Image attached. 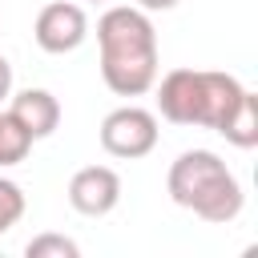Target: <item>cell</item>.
Masks as SVG:
<instances>
[{
	"mask_svg": "<svg viewBox=\"0 0 258 258\" xmlns=\"http://www.w3.org/2000/svg\"><path fill=\"white\" fill-rule=\"evenodd\" d=\"M101 81L117 97H141L157 81V28L137 4H113L97 20Z\"/></svg>",
	"mask_w": 258,
	"mask_h": 258,
	"instance_id": "cell-1",
	"label": "cell"
},
{
	"mask_svg": "<svg viewBox=\"0 0 258 258\" xmlns=\"http://www.w3.org/2000/svg\"><path fill=\"white\" fill-rule=\"evenodd\" d=\"M165 189L173 198V206L189 210L194 218L202 222H214V226H226L242 214L246 206V194H242V181L230 173V165L214 153V149H185L169 173H165Z\"/></svg>",
	"mask_w": 258,
	"mask_h": 258,
	"instance_id": "cell-2",
	"label": "cell"
},
{
	"mask_svg": "<svg viewBox=\"0 0 258 258\" xmlns=\"http://www.w3.org/2000/svg\"><path fill=\"white\" fill-rule=\"evenodd\" d=\"M157 89V113L173 125H202L214 129L226 121V113L238 105V97L246 93V85L230 73H214V69H169L161 81H153Z\"/></svg>",
	"mask_w": 258,
	"mask_h": 258,
	"instance_id": "cell-3",
	"label": "cell"
},
{
	"mask_svg": "<svg viewBox=\"0 0 258 258\" xmlns=\"http://www.w3.org/2000/svg\"><path fill=\"white\" fill-rule=\"evenodd\" d=\"M153 145H157V113H149L141 105H121V109L105 113V121H101V149L109 157L137 161V157L153 153Z\"/></svg>",
	"mask_w": 258,
	"mask_h": 258,
	"instance_id": "cell-4",
	"label": "cell"
},
{
	"mask_svg": "<svg viewBox=\"0 0 258 258\" xmlns=\"http://www.w3.org/2000/svg\"><path fill=\"white\" fill-rule=\"evenodd\" d=\"M32 36H36V44H40L44 52L64 56V52H73V48L85 44V36H89V16H85V8H81L77 0H52V4H44V8L36 12Z\"/></svg>",
	"mask_w": 258,
	"mask_h": 258,
	"instance_id": "cell-5",
	"label": "cell"
},
{
	"mask_svg": "<svg viewBox=\"0 0 258 258\" xmlns=\"http://www.w3.org/2000/svg\"><path fill=\"white\" fill-rule=\"evenodd\" d=\"M121 202V177L109 165H85L69 177V206L85 218H105Z\"/></svg>",
	"mask_w": 258,
	"mask_h": 258,
	"instance_id": "cell-6",
	"label": "cell"
},
{
	"mask_svg": "<svg viewBox=\"0 0 258 258\" xmlns=\"http://www.w3.org/2000/svg\"><path fill=\"white\" fill-rule=\"evenodd\" d=\"M8 113L20 121V129H24L32 141L56 133V125H60V101H56L48 89H20V93L8 101Z\"/></svg>",
	"mask_w": 258,
	"mask_h": 258,
	"instance_id": "cell-7",
	"label": "cell"
},
{
	"mask_svg": "<svg viewBox=\"0 0 258 258\" xmlns=\"http://www.w3.org/2000/svg\"><path fill=\"white\" fill-rule=\"evenodd\" d=\"M218 133L230 141V145H238V149H254L258 145V97L246 89L242 97H238V105L226 113V121L218 125Z\"/></svg>",
	"mask_w": 258,
	"mask_h": 258,
	"instance_id": "cell-8",
	"label": "cell"
},
{
	"mask_svg": "<svg viewBox=\"0 0 258 258\" xmlns=\"http://www.w3.org/2000/svg\"><path fill=\"white\" fill-rule=\"evenodd\" d=\"M28 149H32V137L20 129V121L8 109H0V169L20 165L28 157Z\"/></svg>",
	"mask_w": 258,
	"mask_h": 258,
	"instance_id": "cell-9",
	"label": "cell"
},
{
	"mask_svg": "<svg viewBox=\"0 0 258 258\" xmlns=\"http://www.w3.org/2000/svg\"><path fill=\"white\" fill-rule=\"evenodd\" d=\"M24 254L28 258H77L81 246L73 238H64V234H36V238H28Z\"/></svg>",
	"mask_w": 258,
	"mask_h": 258,
	"instance_id": "cell-10",
	"label": "cell"
},
{
	"mask_svg": "<svg viewBox=\"0 0 258 258\" xmlns=\"http://www.w3.org/2000/svg\"><path fill=\"white\" fill-rule=\"evenodd\" d=\"M20 218H24V189L0 173V234H8Z\"/></svg>",
	"mask_w": 258,
	"mask_h": 258,
	"instance_id": "cell-11",
	"label": "cell"
},
{
	"mask_svg": "<svg viewBox=\"0 0 258 258\" xmlns=\"http://www.w3.org/2000/svg\"><path fill=\"white\" fill-rule=\"evenodd\" d=\"M4 97H12V64H8V56L0 52V101Z\"/></svg>",
	"mask_w": 258,
	"mask_h": 258,
	"instance_id": "cell-12",
	"label": "cell"
},
{
	"mask_svg": "<svg viewBox=\"0 0 258 258\" xmlns=\"http://www.w3.org/2000/svg\"><path fill=\"white\" fill-rule=\"evenodd\" d=\"M141 12H169V8H177L181 0H133Z\"/></svg>",
	"mask_w": 258,
	"mask_h": 258,
	"instance_id": "cell-13",
	"label": "cell"
},
{
	"mask_svg": "<svg viewBox=\"0 0 258 258\" xmlns=\"http://www.w3.org/2000/svg\"><path fill=\"white\" fill-rule=\"evenodd\" d=\"M85 4H109V0H85Z\"/></svg>",
	"mask_w": 258,
	"mask_h": 258,
	"instance_id": "cell-14",
	"label": "cell"
}]
</instances>
